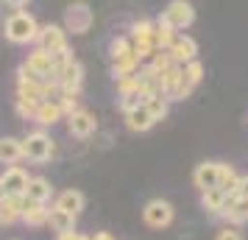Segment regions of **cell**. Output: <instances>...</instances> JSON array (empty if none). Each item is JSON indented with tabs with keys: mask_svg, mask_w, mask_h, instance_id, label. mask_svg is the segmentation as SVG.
Masks as SVG:
<instances>
[{
	"mask_svg": "<svg viewBox=\"0 0 248 240\" xmlns=\"http://www.w3.org/2000/svg\"><path fill=\"white\" fill-rule=\"evenodd\" d=\"M36 34H39L36 17L23 12V9H14V12L3 20V36H6L12 45H34Z\"/></svg>",
	"mask_w": 248,
	"mask_h": 240,
	"instance_id": "6da1fadb",
	"label": "cell"
},
{
	"mask_svg": "<svg viewBox=\"0 0 248 240\" xmlns=\"http://www.w3.org/2000/svg\"><path fill=\"white\" fill-rule=\"evenodd\" d=\"M23 160L28 162H50L56 157V140L47 134L45 128H36V131H28L23 140Z\"/></svg>",
	"mask_w": 248,
	"mask_h": 240,
	"instance_id": "7a4b0ae2",
	"label": "cell"
},
{
	"mask_svg": "<svg viewBox=\"0 0 248 240\" xmlns=\"http://www.w3.org/2000/svg\"><path fill=\"white\" fill-rule=\"evenodd\" d=\"M53 79H56L62 95H76V98H78L81 84H84V67H81L78 59L73 56V59H67L62 67L53 70Z\"/></svg>",
	"mask_w": 248,
	"mask_h": 240,
	"instance_id": "3957f363",
	"label": "cell"
},
{
	"mask_svg": "<svg viewBox=\"0 0 248 240\" xmlns=\"http://www.w3.org/2000/svg\"><path fill=\"white\" fill-rule=\"evenodd\" d=\"M92 23H95V14H92V9L84 3V0H78V3H70L67 12H64V31L67 34H87L92 28Z\"/></svg>",
	"mask_w": 248,
	"mask_h": 240,
	"instance_id": "277c9868",
	"label": "cell"
},
{
	"mask_svg": "<svg viewBox=\"0 0 248 240\" xmlns=\"http://www.w3.org/2000/svg\"><path fill=\"white\" fill-rule=\"evenodd\" d=\"M176 218V209L170 201L165 198H151L145 207H142V221H145L151 229H168Z\"/></svg>",
	"mask_w": 248,
	"mask_h": 240,
	"instance_id": "5b68a950",
	"label": "cell"
},
{
	"mask_svg": "<svg viewBox=\"0 0 248 240\" xmlns=\"http://www.w3.org/2000/svg\"><path fill=\"white\" fill-rule=\"evenodd\" d=\"M159 20H165L173 31H184V28H190L192 20H195V9H192L190 0H170L168 9L162 12Z\"/></svg>",
	"mask_w": 248,
	"mask_h": 240,
	"instance_id": "8992f818",
	"label": "cell"
},
{
	"mask_svg": "<svg viewBox=\"0 0 248 240\" xmlns=\"http://www.w3.org/2000/svg\"><path fill=\"white\" fill-rule=\"evenodd\" d=\"M36 48H42L47 53H59V50H67V31L56 23L39 25V34H36Z\"/></svg>",
	"mask_w": 248,
	"mask_h": 240,
	"instance_id": "52a82bcc",
	"label": "cell"
},
{
	"mask_svg": "<svg viewBox=\"0 0 248 240\" xmlns=\"http://www.w3.org/2000/svg\"><path fill=\"white\" fill-rule=\"evenodd\" d=\"M64 120H67L70 137H76V140H87L98 131V120H95V114L87 112V109H76V112L67 114Z\"/></svg>",
	"mask_w": 248,
	"mask_h": 240,
	"instance_id": "ba28073f",
	"label": "cell"
},
{
	"mask_svg": "<svg viewBox=\"0 0 248 240\" xmlns=\"http://www.w3.org/2000/svg\"><path fill=\"white\" fill-rule=\"evenodd\" d=\"M226 224L232 226H240V224H248V198H243L240 193H229L223 201V212H220Z\"/></svg>",
	"mask_w": 248,
	"mask_h": 240,
	"instance_id": "9c48e42d",
	"label": "cell"
},
{
	"mask_svg": "<svg viewBox=\"0 0 248 240\" xmlns=\"http://www.w3.org/2000/svg\"><path fill=\"white\" fill-rule=\"evenodd\" d=\"M168 56L173 64H187V62H192L198 56V42L187 34H179L173 39V45L168 48Z\"/></svg>",
	"mask_w": 248,
	"mask_h": 240,
	"instance_id": "30bf717a",
	"label": "cell"
},
{
	"mask_svg": "<svg viewBox=\"0 0 248 240\" xmlns=\"http://www.w3.org/2000/svg\"><path fill=\"white\" fill-rule=\"evenodd\" d=\"M28 171L20 168V165H6V171L0 173V182L6 187V195H25V187H28Z\"/></svg>",
	"mask_w": 248,
	"mask_h": 240,
	"instance_id": "8fae6325",
	"label": "cell"
},
{
	"mask_svg": "<svg viewBox=\"0 0 248 240\" xmlns=\"http://www.w3.org/2000/svg\"><path fill=\"white\" fill-rule=\"evenodd\" d=\"M28 70H34L36 76H42V79H53V53H47L42 48H34L23 62Z\"/></svg>",
	"mask_w": 248,
	"mask_h": 240,
	"instance_id": "7c38bea8",
	"label": "cell"
},
{
	"mask_svg": "<svg viewBox=\"0 0 248 240\" xmlns=\"http://www.w3.org/2000/svg\"><path fill=\"white\" fill-rule=\"evenodd\" d=\"M217 179H220V162H201L192 173V182L201 193L209 187H217Z\"/></svg>",
	"mask_w": 248,
	"mask_h": 240,
	"instance_id": "4fadbf2b",
	"label": "cell"
},
{
	"mask_svg": "<svg viewBox=\"0 0 248 240\" xmlns=\"http://www.w3.org/2000/svg\"><path fill=\"white\" fill-rule=\"evenodd\" d=\"M34 120L36 126H42V128H47V126H56L59 120H64V114H62V106L59 103H53V101H39L36 103V109H34Z\"/></svg>",
	"mask_w": 248,
	"mask_h": 240,
	"instance_id": "5bb4252c",
	"label": "cell"
},
{
	"mask_svg": "<svg viewBox=\"0 0 248 240\" xmlns=\"http://www.w3.org/2000/svg\"><path fill=\"white\" fill-rule=\"evenodd\" d=\"M23 198H25V201H39V204H47V201L53 198V184L47 182L45 176H31Z\"/></svg>",
	"mask_w": 248,
	"mask_h": 240,
	"instance_id": "9a60e30c",
	"label": "cell"
},
{
	"mask_svg": "<svg viewBox=\"0 0 248 240\" xmlns=\"http://www.w3.org/2000/svg\"><path fill=\"white\" fill-rule=\"evenodd\" d=\"M84 204H87V198H84L81 190H62L56 195V201H53L56 209H64V212H70V215H76V218L84 212Z\"/></svg>",
	"mask_w": 248,
	"mask_h": 240,
	"instance_id": "2e32d148",
	"label": "cell"
},
{
	"mask_svg": "<svg viewBox=\"0 0 248 240\" xmlns=\"http://www.w3.org/2000/svg\"><path fill=\"white\" fill-rule=\"evenodd\" d=\"M123 114H125V128L134 131V134H142V131L156 126V120L151 117V112L145 109V103L137 106V109H131V112H123Z\"/></svg>",
	"mask_w": 248,
	"mask_h": 240,
	"instance_id": "e0dca14e",
	"label": "cell"
},
{
	"mask_svg": "<svg viewBox=\"0 0 248 240\" xmlns=\"http://www.w3.org/2000/svg\"><path fill=\"white\" fill-rule=\"evenodd\" d=\"M23 195H6L0 201V226H12L23 215Z\"/></svg>",
	"mask_w": 248,
	"mask_h": 240,
	"instance_id": "ac0fdd59",
	"label": "cell"
},
{
	"mask_svg": "<svg viewBox=\"0 0 248 240\" xmlns=\"http://www.w3.org/2000/svg\"><path fill=\"white\" fill-rule=\"evenodd\" d=\"M47 212H50V207L47 204H39V201H23V215H20V221H23L25 226H45L47 224Z\"/></svg>",
	"mask_w": 248,
	"mask_h": 240,
	"instance_id": "d6986e66",
	"label": "cell"
},
{
	"mask_svg": "<svg viewBox=\"0 0 248 240\" xmlns=\"http://www.w3.org/2000/svg\"><path fill=\"white\" fill-rule=\"evenodd\" d=\"M223 201H226V193L220 190V187H209V190H203L201 193L203 212L212 215V218H220V212H223Z\"/></svg>",
	"mask_w": 248,
	"mask_h": 240,
	"instance_id": "ffe728a7",
	"label": "cell"
},
{
	"mask_svg": "<svg viewBox=\"0 0 248 240\" xmlns=\"http://www.w3.org/2000/svg\"><path fill=\"white\" fill-rule=\"evenodd\" d=\"M23 160V143L17 137H0V165H17Z\"/></svg>",
	"mask_w": 248,
	"mask_h": 240,
	"instance_id": "44dd1931",
	"label": "cell"
},
{
	"mask_svg": "<svg viewBox=\"0 0 248 240\" xmlns=\"http://www.w3.org/2000/svg\"><path fill=\"white\" fill-rule=\"evenodd\" d=\"M140 56L134 53V48L128 50V53H123V56H114L112 59V73H114V79L117 76H131V73H137L140 70Z\"/></svg>",
	"mask_w": 248,
	"mask_h": 240,
	"instance_id": "7402d4cb",
	"label": "cell"
},
{
	"mask_svg": "<svg viewBox=\"0 0 248 240\" xmlns=\"http://www.w3.org/2000/svg\"><path fill=\"white\" fill-rule=\"evenodd\" d=\"M47 224H50V229H53L56 235H62V232H73V229H76V215H70V212H64V209L50 207V212H47Z\"/></svg>",
	"mask_w": 248,
	"mask_h": 240,
	"instance_id": "603a6c76",
	"label": "cell"
},
{
	"mask_svg": "<svg viewBox=\"0 0 248 240\" xmlns=\"http://www.w3.org/2000/svg\"><path fill=\"white\" fill-rule=\"evenodd\" d=\"M217 187H220L226 195L240 193V173H237L232 165H226V162H220V179H217Z\"/></svg>",
	"mask_w": 248,
	"mask_h": 240,
	"instance_id": "cb8c5ba5",
	"label": "cell"
},
{
	"mask_svg": "<svg viewBox=\"0 0 248 240\" xmlns=\"http://www.w3.org/2000/svg\"><path fill=\"white\" fill-rule=\"evenodd\" d=\"M176 36H179V31H173L165 20H156V23H154V45H156L159 50H168Z\"/></svg>",
	"mask_w": 248,
	"mask_h": 240,
	"instance_id": "d4e9b609",
	"label": "cell"
},
{
	"mask_svg": "<svg viewBox=\"0 0 248 240\" xmlns=\"http://www.w3.org/2000/svg\"><path fill=\"white\" fill-rule=\"evenodd\" d=\"M145 109L151 112V117L159 123V120H165L168 112H170V98L168 95H162V92H156V95H151V98L145 101Z\"/></svg>",
	"mask_w": 248,
	"mask_h": 240,
	"instance_id": "484cf974",
	"label": "cell"
},
{
	"mask_svg": "<svg viewBox=\"0 0 248 240\" xmlns=\"http://www.w3.org/2000/svg\"><path fill=\"white\" fill-rule=\"evenodd\" d=\"M17 98H28V101H42V81H28L17 76Z\"/></svg>",
	"mask_w": 248,
	"mask_h": 240,
	"instance_id": "4316f807",
	"label": "cell"
},
{
	"mask_svg": "<svg viewBox=\"0 0 248 240\" xmlns=\"http://www.w3.org/2000/svg\"><path fill=\"white\" fill-rule=\"evenodd\" d=\"M137 42H154V23L151 20H137L131 25V45Z\"/></svg>",
	"mask_w": 248,
	"mask_h": 240,
	"instance_id": "83f0119b",
	"label": "cell"
},
{
	"mask_svg": "<svg viewBox=\"0 0 248 240\" xmlns=\"http://www.w3.org/2000/svg\"><path fill=\"white\" fill-rule=\"evenodd\" d=\"M181 73H184V79L195 87V84H201V79H203V64L198 62V59H192V62H187V64H181Z\"/></svg>",
	"mask_w": 248,
	"mask_h": 240,
	"instance_id": "f1b7e54d",
	"label": "cell"
},
{
	"mask_svg": "<svg viewBox=\"0 0 248 240\" xmlns=\"http://www.w3.org/2000/svg\"><path fill=\"white\" fill-rule=\"evenodd\" d=\"M142 103H145V98L140 95V90L120 95V109H123V112H131V109H137V106H142Z\"/></svg>",
	"mask_w": 248,
	"mask_h": 240,
	"instance_id": "f546056e",
	"label": "cell"
},
{
	"mask_svg": "<svg viewBox=\"0 0 248 240\" xmlns=\"http://www.w3.org/2000/svg\"><path fill=\"white\" fill-rule=\"evenodd\" d=\"M14 106H17V114H20L23 120H31V117H34V109H36V101L17 98V101H14Z\"/></svg>",
	"mask_w": 248,
	"mask_h": 240,
	"instance_id": "4dcf8cb0",
	"label": "cell"
},
{
	"mask_svg": "<svg viewBox=\"0 0 248 240\" xmlns=\"http://www.w3.org/2000/svg\"><path fill=\"white\" fill-rule=\"evenodd\" d=\"M109 50H112V59H114V56H123V53H128V50H131V39H125V36H117V39H112Z\"/></svg>",
	"mask_w": 248,
	"mask_h": 240,
	"instance_id": "1f68e13d",
	"label": "cell"
},
{
	"mask_svg": "<svg viewBox=\"0 0 248 240\" xmlns=\"http://www.w3.org/2000/svg\"><path fill=\"white\" fill-rule=\"evenodd\" d=\"M59 106H62V114H64V117H67V114H73L76 109H81L76 95H62V98H59Z\"/></svg>",
	"mask_w": 248,
	"mask_h": 240,
	"instance_id": "d6a6232c",
	"label": "cell"
},
{
	"mask_svg": "<svg viewBox=\"0 0 248 240\" xmlns=\"http://www.w3.org/2000/svg\"><path fill=\"white\" fill-rule=\"evenodd\" d=\"M215 240H243V232H240L237 226H232V224H226V226L217 232V238Z\"/></svg>",
	"mask_w": 248,
	"mask_h": 240,
	"instance_id": "836d02e7",
	"label": "cell"
},
{
	"mask_svg": "<svg viewBox=\"0 0 248 240\" xmlns=\"http://www.w3.org/2000/svg\"><path fill=\"white\" fill-rule=\"evenodd\" d=\"M56 240H90V238L73 229V232H62V235H56Z\"/></svg>",
	"mask_w": 248,
	"mask_h": 240,
	"instance_id": "e575fe53",
	"label": "cell"
},
{
	"mask_svg": "<svg viewBox=\"0 0 248 240\" xmlns=\"http://www.w3.org/2000/svg\"><path fill=\"white\" fill-rule=\"evenodd\" d=\"M28 3H31V0H3V6H9V9H23Z\"/></svg>",
	"mask_w": 248,
	"mask_h": 240,
	"instance_id": "d590c367",
	"label": "cell"
},
{
	"mask_svg": "<svg viewBox=\"0 0 248 240\" xmlns=\"http://www.w3.org/2000/svg\"><path fill=\"white\" fill-rule=\"evenodd\" d=\"M240 195L248 198V176H240Z\"/></svg>",
	"mask_w": 248,
	"mask_h": 240,
	"instance_id": "8d00e7d4",
	"label": "cell"
},
{
	"mask_svg": "<svg viewBox=\"0 0 248 240\" xmlns=\"http://www.w3.org/2000/svg\"><path fill=\"white\" fill-rule=\"evenodd\" d=\"M90 240H114L109 232H95V235H90Z\"/></svg>",
	"mask_w": 248,
	"mask_h": 240,
	"instance_id": "74e56055",
	"label": "cell"
},
{
	"mask_svg": "<svg viewBox=\"0 0 248 240\" xmlns=\"http://www.w3.org/2000/svg\"><path fill=\"white\" fill-rule=\"evenodd\" d=\"M6 198V187H3V182H0V201Z\"/></svg>",
	"mask_w": 248,
	"mask_h": 240,
	"instance_id": "f35d334b",
	"label": "cell"
}]
</instances>
